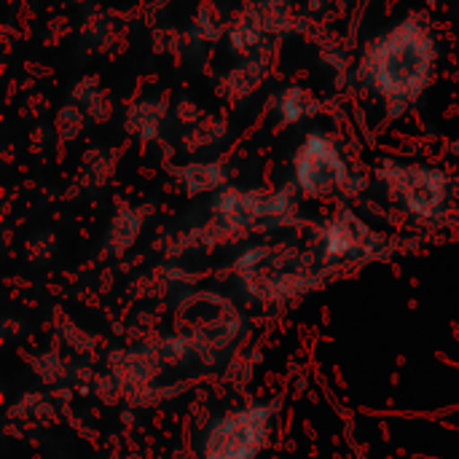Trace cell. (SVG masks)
Segmentation results:
<instances>
[{
  "label": "cell",
  "mask_w": 459,
  "mask_h": 459,
  "mask_svg": "<svg viewBox=\"0 0 459 459\" xmlns=\"http://www.w3.org/2000/svg\"><path fill=\"white\" fill-rule=\"evenodd\" d=\"M433 38L420 22H401L366 56L371 83L390 100H414L433 75Z\"/></svg>",
  "instance_id": "1"
},
{
  "label": "cell",
  "mask_w": 459,
  "mask_h": 459,
  "mask_svg": "<svg viewBox=\"0 0 459 459\" xmlns=\"http://www.w3.org/2000/svg\"><path fill=\"white\" fill-rule=\"evenodd\" d=\"M277 403L250 401L212 420L202 436L199 459H258L272 444Z\"/></svg>",
  "instance_id": "2"
},
{
  "label": "cell",
  "mask_w": 459,
  "mask_h": 459,
  "mask_svg": "<svg viewBox=\"0 0 459 459\" xmlns=\"http://www.w3.org/2000/svg\"><path fill=\"white\" fill-rule=\"evenodd\" d=\"M175 320H178V333H183L196 347L199 358L218 355L234 347L242 333L239 309L218 293L186 296L178 304Z\"/></svg>",
  "instance_id": "3"
},
{
  "label": "cell",
  "mask_w": 459,
  "mask_h": 459,
  "mask_svg": "<svg viewBox=\"0 0 459 459\" xmlns=\"http://www.w3.org/2000/svg\"><path fill=\"white\" fill-rule=\"evenodd\" d=\"M296 183L309 196H328L347 183V164L339 148L323 137L309 134L296 156Z\"/></svg>",
  "instance_id": "4"
},
{
  "label": "cell",
  "mask_w": 459,
  "mask_h": 459,
  "mask_svg": "<svg viewBox=\"0 0 459 459\" xmlns=\"http://www.w3.org/2000/svg\"><path fill=\"white\" fill-rule=\"evenodd\" d=\"M446 178L430 167H398V172H390V188L403 207L420 218H433L441 212L446 202Z\"/></svg>",
  "instance_id": "5"
},
{
  "label": "cell",
  "mask_w": 459,
  "mask_h": 459,
  "mask_svg": "<svg viewBox=\"0 0 459 459\" xmlns=\"http://www.w3.org/2000/svg\"><path fill=\"white\" fill-rule=\"evenodd\" d=\"M323 255L331 261H352L366 258L379 247V237L352 212H339L320 237Z\"/></svg>",
  "instance_id": "6"
},
{
  "label": "cell",
  "mask_w": 459,
  "mask_h": 459,
  "mask_svg": "<svg viewBox=\"0 0 459 459\" xmlns=\"http://www.w3.org/2000/svg\"><path fill=\"white\" fill-rule=\"evenodd\" d=\"M140 226H143V221L137 218L134 210L118 212L116 221H113V226H110V234H108V247L113 253H124L126 247L134 245V239L140 234Z\"/></svg>",
  "instance_id": "7"
},
{
  "label": "cell",
  "mask_w": 459,
  "mask_h": 459,
  "mask_svg": "<svg viewBox=\"0 0 459 459\" xmlns=\"http://www.w3.org/2000/svg\"><path fill=\"white\" fill-rule=\"evenodd\" d=\"M32 371L40 382L54 385V382H62L67 377V363L59 352H40L32 360Z\"/></svg>",
  "instance_id": "8"
},
{
  "label": "cell",
  "mask_w": 459,
  "mask_h": 459,
  "mask_svg": "<svg viewBox=\"0 0 459 459\" xmlns=\"http://www.w3.org/2000/svg\"><path fill=\"white\" fill-rule=\"evenodd\" d=\"M183 178H186L188 191H210V188H218L221 186L223 172L215 164H194V167H188L183 172Z\"/></svg>",
  "instance_id": "9"
},
{
  "label": "cell",
  "mask_w": 459,
  "mask_h": 459,
  "mask_svg": "<svg viewBox=\"0 0 459 459\" xmlns=\"http://www.w3.org/2000/svg\"><path fill=\"white\" fill-rule=\"evenodd\" d=\"M280 110L285 116V121H299L307 116V91L301 89H288L280 97Z\"/></svg>",
  "instance_id": "10"
},
{
  "label": "cell",
  "mask_w": 459,
  "mask_h": 459,
  "mask_svg": "<svg viewBox=\"0 0 459 459\" xmlns=\"http://www.w3.org/2000/svg\"><path fill=\"white\" fill-rule=\"evenodd\" d=\"M59 339L65 342V347H70V350H75V352H89L91 347H94V342L89 339V333H83L81 328H75L67 317L65 320H59Z\"/></svg>",
  "instance_id": "11"
}]
</instances>
